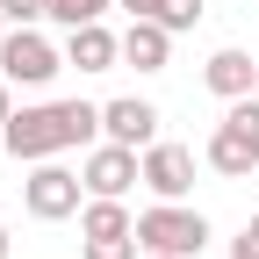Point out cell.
<instances>
[{"label": "cell", "mask_w": 259, "mask_h": 259, "mask_svg": "<svg viewBox=\"0 0 259 259\" xmlns=\"http://www.w3.org/2000/svg\"><path fill=\"white\" fill-rule=\"evenodd\" d=\"M87 151L101 144V108L94 101H36V108H15L8 122H0V151L22 158V166H44V158L58 151Z\"/></svg>", "instance_id": "cell-1"}, {"label": "cell", "mask_w": 259, "mask_h": 259, "mask_svg": "<svg viewBox=\"0 0 259 259\" xmlns=\"http://www.w3.org/2000/svg\"><path fill=\"white\" fill-rule=\"evenodd\" d=\"M209 216L202 209H187V202H151L137 209V245L144 252H173V259H202L209 252Z\"/></svg>", "instance_id": "cell-2"}, {"label": "cell", "mask_w": 259, "mask_h": 259, "mask_svg": "<svg viewBox=\"0 0 259 259\" xmlns=\"http://www.w3.org/2000/svg\"><path fill=\"white\" fill-rule=\"evenodd\" d=\"M202 158H209L223 180H245L259 166V94H238V101L223 108V122H216V137H209Z\"/></svg>", "instance_id": "cell-3"}, {"label": "cell", "mask_w": 259, "mask_h": 259, "mask_svg": "<svg viewBox=\"0 0 259 259\" xmlns=\"http://www.w3.org/2000/svg\"><path fill=\"white\" fill-rule=\"evenodd\" d=\"M22 209L36 216V223H65V216L87 209V180L72 166H58V158H44V166L22 180Z\"/></svg>", "instance_id": "cell-4"}, {"label": "cell", "mask_w": 259, "mask_h": 259, "mask_svg": "<svg viewBox=\"0 0 259 259\" xmlns=\"http://www.w3.org/2000/svg\"><path fill=\"white\" fill-rule=\"evenodd\" d=\"M0 72L15 87H51L65 72V51L51 36H36V29H8V36H0Z\"/></svg>", "instance_id": "cell-5"}, {"label": "cell", "mask_w": 259, "mask_h": 259, "mask_svg": "<svg viewBox=\"0 0 259 259\" xmlns=\"http://www.w3.org/2000/svg\"><path fill=\"white\" fill-rule=\"evenodd\" d=\"M79 180H87V194H130V187L144 180V151H130V144L101 137V144H87Z\"/></svg>", "instance_id": "cell-6"}, {"label": "cell", "mask_w": 259, "mask_h": 259, "mask_svg": "<svg viewBox=\"0 0 259 259\" xmlns=\"http://www.w3.org/2000/svg\"><path fill=\"white\" fill-rule=\"evenodd\" d=\"M101 137H115V144H130V151L158 144V108H151V101H137V94L101 101Z\"/></svg>", "instance_id": "cell-7"}, {"label": "cell", "mask_w": 259, "mask_h": 259, "mask_svg": "<svg viewBox=\"0 0 259 259\" xmlns=\"http://www.w3.org/2000/svg\"><path fill=\"white\" fill-rule=\"evenodd\" d=\"M144 187L158 202H180L194 187V151L187 144H144Z\"/></svg>", "instance_id": "cell-8"}, {"label": "cell", "mask_w": 259, "mask_h": 259, "mask_svg": "<svg viewBox=\"0 0 259 259\" xmlns=\"http://www.w3.org/2000/svg\"><path fill=\"white\" fill-rule=\"evenodd\" d=\"M65 65H79V72H115V65H122V36H115L108 22L65 29Z\"/></svg>", "instance_id": "cell-9"}, {"label": "cell", "mask_w": 259, "mask_h": 259, "mask_svg": "<svg viewBox=\"0 0 259 259\" xmlns=\"http://www.w3.org/2000/svg\"><path fill=\"white\" fill-rule=\"evenodd\" d=\"M166 58H173V29L158 22V15H130V29H122V65L166 72Z\"/></svg>", "instance_id": "cell-10"}, {"label": "cell", "mask_w": 259, "mask_h": 259, "mask_svg": "<svg viewBox=\"0 0 259 259\" xmlns=\"http://www.w3.org/2000/svg\"><path fill=\"white\" fill-rule=\"evenodd\" d=\"M202 79H209V94L238 101V94H252V79H259V58H252V51H216V58L202 65Z\"/></svg>", "instance_id": "cell-11"}, {"label": "cell", "mask_w": 259, "mask_h": 259, "mask_svg": "<svg viewBox=\"0 0 259 259\" xmlns=\"http://www.w3.org/2000/svg\"><path fill=\"white\" fill-rule=\"evenodd\" d=\"M137 231V216L122 209V194H87L79 209V238H130Z\"/></svg>", "instance_id": "cell-12"}, {"label": "cell", "mask_w": 259, "mask_h": 259, "mask_svg": "<svg viewBox=\"0 0 259 259\" xmlns=\"http://www.w3.org/2000/svg\"><path fill=\"white\" fill-rule=\"evenodd\" d=\"M115 0H51V22L58 29H79V22H101Z\"/></svg>", "instance_id": "cell-13"}, {"label": "cell", "mask_w": 259, "mask_h": 259, "mask_svg": "<svg viewBox=\"0 0 259 259\" xmlns=\"http://www.w3.org/2000/svg\"><path fill=\"white\" fill-rule=\"evenodd\" d=\"M79 259H144V245H137V231H130V238H87Z\"/></svg>", "instance_id": "cell-14"}, {"label": "cell", "mask_w": 259, "mask_h": 259, "mask_svg": "<svg viewBox=\"0 0 259 259\" xmlns=\"http://www.w3.org/2000/svg\"><path fill=\"white\" fill-rule=\"evenodd\" d=\"M158 22L180 36V29H194V22H202V0H158Z\"/></svg>", "instance_id": "cell-15"}, {"label": "cell", "mask_w": 259, "mask_h": 259, "mask_svg": "<svg viewBox=\"0 0 259 259\" xmlns=\"http://www.w3.org/2000/svg\"><path fill=\"white\" fill-rule=\"evenodd\" d=\"M0 8H8V22H15V29H36V22L51 15V0H0Z\"/></svg>", "instance_id": "cell-16"}, {"label": "cell", "mask_w": 259, "mask_h": 259, "mask_svg": "<svg viewBox=\"0 0 259 259\" xmlns=\"http://www.w3.org/2000/svg\"><path fill=\"white\" fill-rule=\"evenodd\" d=\"M8 115H15V79L0 72V122H8Z\"/></svg>", "instance_id": "cell-17"}, {"label": "cell", "mask_w": 259, "mask_h": 259, "mask_svg": "<svg viewBox=\"0 0 259 259\" xmlns=\"http://www.w3.org/2000/svg\"><path fill=\"white\" fill-rule=\"evenodd\" d=\"M231 259H259V238H252V231H245V238H238V245H231Z\"/></svg>", "instance_id": "cell-18"}, {"label": "cell", "mask_w": 259, "mask_h": 259, "mask_svg": "<svg viewBox=\"0 0 259 259\" xmlns=\"http://www.w3.org/2000/svg\"><path fill=\"white\" fill-rule=\"evenodd\" d=\"M115 8H130V15H158V0H115Z\"/></svg>", "instance_id": "cell-19"}, {"label": "cell", "mask_w": 259, "mask_h": 259, "mask_svg": "<svg viewBox=\"0 0 259 259\" xmlns=\"http://www.w3.org/2000/svg\"><path fill=\"white\" fill-rule=\"evenodd\" d=\"M0 259H8V223H0Z\"/></svg>", "instance_id": "cell-20"}, {"label": "cell", "mask_w": 259, "mask_h": 259, "mask_svg": "<svg viewBox=\"0 0 259 259\" xmlns=\"http://www.w3.org/2000/svg\"><path fill=\"white\" fill-rule=\"evenodd\" d=\"M8 29H15V22H8V8H0V36H8Z\"/></svg>", "instance_id": "cell-21"}, {"label": "cell", "mask_w": 259, "mask_h": 259, "mask_svg": "<svg viewBox=\"0 0 259 259\" xmlns=\"http://www.w3.org/2000/svg\"><path fill=\"white\" fill-rule=\"evenodd\" d=\"M245 231H252V238H259V216H252V223H245Z\"/></svg>", "instance_id": "cell-22"}, {"label": "cell", "mask_w": 259, "mask_h": 259, "mask_svg": "<svg viewBox=\"0 0 259 259\" xmlns=\"http://www.w3.org/2000/svg\"><path fill=\"white\" fill-rule=\"evenodd\" d=\"M144 259H173V252H144Z\"/></svg>", "instance_id": "cell-23"}, {"label": "cell", "mask_w": 259, "mask_h": 259, "mask_svg": "<svg viewBox=\"0 0 259 259\" xmlns=\"http://www.w3.org/2000/svg\"><path fill=\"white\" fill-rule=\"evenodd\" d=\"M252 94H259V79H252Z\"/></svg>", "instance_id": "cell-24"}]
</instances>
